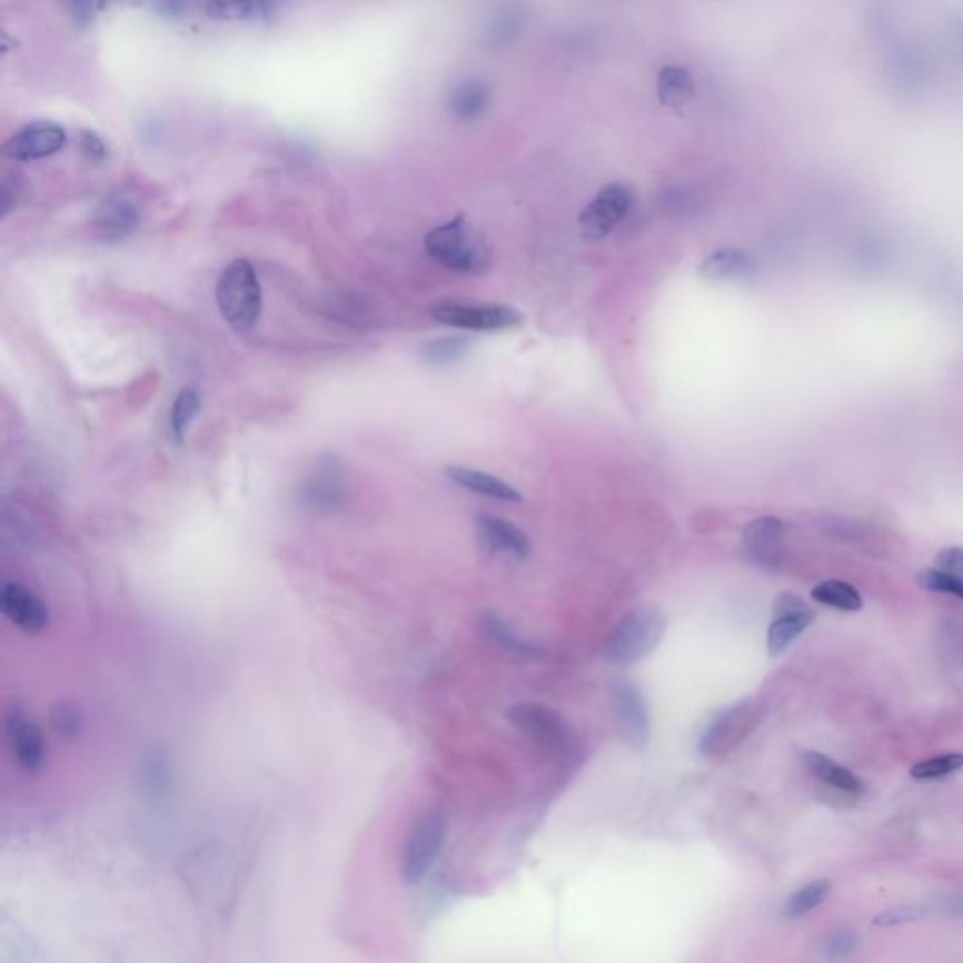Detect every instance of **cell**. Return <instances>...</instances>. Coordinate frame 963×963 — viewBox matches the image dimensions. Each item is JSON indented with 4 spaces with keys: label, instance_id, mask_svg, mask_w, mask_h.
Returning <instances> with one entry per match:
<instances>
[{
    "label": "cell",
    "instance_id": "1",
    "mask_svg": "<svg viewBox=\"0 0 963 963\" xmlns=\"http://www.w3.org/2000/svg\"><path fill=\"white\" fill-rule=\"evenodd\" d=\"M424 247L427 257L454 274H484L492 260L488 241L476 226L465 219V215H456L454 219L435 226L426 234Z\"/></svg>",
    "mask_w": 963,
    "mask_h": 963
},
{
    "label": "cell",
    "instance_id": "2",
    "mask_svg": "<svg viewBox=\"0 0 963 963\" xmlns=\"http://www.w3.org/2000/svg\"><path fill=\"white\" fill-rule=\"evenodd\" d=\"M217 306L236 331L255 328L262 312V288L249 260L228 264L217 281Z\"/></svg>",
    "mask_w": 963,
    "mask_h": 963
},
{
    "label": "cell",
    "instance_id": "3",
    "mask_svg": "<svg viewBox=\"0 0 963 963\" xmlns=\"http://www.w3.org/2000/svg\"><path fill=\"white\" fill-rule=\"evenodd\" d=\"M666 633V617L658 606L644 604L628 612L612 631L604 655L614 665H633L647 657Z\"/></svg>",
    "mask_w": 963,
    "mask_h": 963
},
{
    "label": "cell",
    "instance_id": "4",
    "mask_svg": "<svg viewBox=\"0 0 963 963\" xmlns=\"http://www.w3.org/2000/svg\"><path fill=\"white\" fill-rule=\"evenodd\" d=\"M347 497L345 469L334 458L318 459L299 481V505L317 516L339 513L347 503Z\"/></svg>",
    "mask_w": 963,
    "mask_h": 963
},
{
    "label": "cell",
    "instance_id": "5",
    "mask_svg": "<svg viewBox=\"0 0 963 963\" xmlns=\"http://www.w3.org/2000/svg\"><path fill=\"white\" fill-rule=\"evenodd\" d=\"M446 837V821L440 811H427L410 830L401 854V877L407 884L420 883L434 867Z\"/></svg>",
    "mask_w": 963,
    "mask_h": 963
},
{
    "label": "cell",
    "instance_id": "6",
    "mask_svg": "<svg viewBox=\"0 0 963 963\" xmlns=\"http://www.w3.org/2000/svg\"><path fill=\"white\" fill-rule=\"evenodd\" d=\"M635 195L625 183L604 185L578 217L579 234L587 241H598L614 232L633 209Z\"/></svg>",
    "mask_w": 963,
    "mask_h": 963
},
{
    "label": "cell",
    "instance_id": "7",
    "mask_svg": "<svg viewBox=\"0 0 963 963\" xmlns=\"http://www.w3.org/2000/svg\"><path fill=\"white\" fill-rule=\"evenodd\" d=\"M431 317L448 328L469 331H505L522 324V315L516 309L494 304L443 301L431 309Z\"/></svg>",
    "mask_w": 963,
    "mask_h": 963
},
{
    "label": "cell",
    "instance_id": "8",
    "mask_svg": "<svg viewBox=\"0 0 963 963\" xmlns=\"http://www.w3.org/2000/svg\"><path fill=\"white\" fill-rule=\"evenodd\" d=\"M761 715L755 701H742L714 715L702 732L698 749L704 756H719L744 739Z\"/></svg>",
    "mask_w": 963,
    "mask_h": 963
},
{
    "label": "cell",
    "instance_id": "9",
    "mask_svg": "<svg viewBox=\"0 0 963 963\" xmlns=\"http://www.w3.org/2000/svg\"><path fill=\"white\" fill-rule=\"evenodd\" d=\"M506 717L527 738L543 747L567 749L573 744V731L568 728L567 719L552 707L524 702L510 707Z\"/></svg>",
    "mask_w": 963,
    "mask_h": 963
},
{
    "label": "cell",
    "instance_id": "10",
    "mask_svg": "<svg viewBox=\"0 0 963 963\" xmlns=\"http://www.w3.org/2000/svg\"><path fill=\"white\" fill-rule=\"evenodd\" d=\"M64 146H67V132L61 125L37 121L16 132L4 143L2 151L8 159L29 162V160L46 159L59 153Z\"/></svg>",
    "mask_w": 963,
    "mask_h": 963
},
{
    "label": "cell",
    "instance_id": "11",
    "mask_svg": "<svg viewBox=\"0 0 963 963\" xmlns=\"http://www.w3.org/2000/svg\"><path fill=\"white\" fill-rule=\"evenodd\" d=\"M7 739L19 768L38 774L46 763V742L42 732L23 709L12 706L7 714Z\"/></svg>",
    "mask_w": 963,
    "mask_h": 963
},
{
    "label": "cell",
    "instance_id": "12",
    "mask_svg": "<svg viewBox=\"0 0 963 963\" xmlns=\"http://www.w3.org/2000/svg\"><path fill=\"white\" fill-rule=\"evenodd\" d=\"M475 533L478 546L494 557L522 562L529 555V538L525 537L524 530L499 516L494 514L476 516Z\"/></svg>",
    "mask_w": 963,
    "mask_h": 963
},
{
    "label": "cell",
    "instance_id": "13",
    "mask_svg": "<svg viewBox=\"0 0 963 963\" xmlns=\"http://www.w3.org/2000/svg\"><path fill=\"white\" fill-rule=\"evenodd\" d=\"M774 622L768 628L770 655L785 652L813 623V610L793 593H781L774 604Z\"/></svg>",
    "mask_w": 963,
    "mask_h": 963
},
{
    "label": "cell",
    "instance_id": "14",
    "mask_svg": "<svg viewBox=\"0 0 963 963\" xmlns=\"http://www.w3.org/2000/svg\"><path fill=\"white\" fill-rule=\"evenodd\" d=\"M0 608L24 635H40L48 627L49 610L42 598L21 584L8 582L0 592Z\"/></svg>",
    "mask_w": 963,
    "mask_h": 963
},
{
    "label": "cell",
    "instance_id": "15",
    "mask_svg": "<svg viewBox=\"0 0 963 963\" xmlns=\"http://www.w3.org/2000/svg\"><path fill=\"white\" fill-rule=\"evenodd\" d=\"M614 709L625 742L635 749H644L649 739V715L644 696L633 683L619 682L614 687Z\"/></svg>",
    "mask_w": 963,
    "mask_h": 963
},
{
    "label": "cell",
    "instance_id": "16",
    "mask_svg": "<svg viewBox=\"0 0 963 963\" xmlns=\"http://www.w3.org/2000/svg\"><path fill=\"white\" fill-rule=\"evenodd\" d=\"M492 106V89L480 78H464L456 81L448 91L446 108L454 119L461 122H475L486 116Z\"/></svg>",
    "mask_w": 963,
    "mask_h": 963
},
{
    "label": "cell",
    "instance_id": "17",
    "mask_svg": "<svg viewBox=\"0 0 963 963\" xmlns=\"http://www.w3.org/2000/svg\"><path fill=\"white\" fill-rule=\"evenodd\" d=\"M785 540V524L775 516H763L751 522L744 530L747 554L758 565H775Z\"/></svg>",
    "mask_w": 963,
    "mask_h": 963
},
{
    "label": "cell",
    "instance_id": "18",
    "mask_svg": "<svg viewBox=\"0 0 963 963\" xmlns=\"http://www.w3.org/2000/svg\"><path fill=\"white\" fill-rule=\"evenodd\" d=\"M445 475L459 488L484 495L489 499L505 500V503H519L524 499L514 486L499 480L497 476L484 473V470L469 469V467H446Z\"/></svg>",
    "mask_w": 963,
    "mask_h": 963
},
{
    "label": "cell",
    "instance_id": "19",
    "mask_svg": "<svg viewBox=\"0 0 963 963\" xmlns=\"http://www.w3.org/2000/svg\"><path fill=\"white\" fill-rule=\"evenodd\" d=\"M138 225V209L127 198H108L98 209L95 228L98 236L106 241H119L129 236Z\"/></svg>",
    "mask_w": 963,
    "mask_h": 963
},
{
    "label": "cell",
    "instance_id": "20",
    "mask_svg": "<svg viewBox=\"0 0 963 963\" xmlns=\"http://www.w3.org/2000/svg\"><path fill=\"white\" fill-rule=\"evenodd\" d=\"M698 274L707 281H738L755 274V260L739 249H719L698 266Z\"/></svg>",
    "mask_w": 963,
    "mask_h": 963
},
{
    "label": "cell",
    "instance_id": "21",
    "mask_svg": "<svg viewBox=\"0 0 963 963\" xmlns=\"http://www.w3.org/2000/svg\"><path fill=\"white\" fill-rule=\"evenodd\" d=\"M802 763H804L805 768L810 770V774L815 775L818 781H823L830 787L848 794L864 793V783L860 777L818 751H805L802 755Z\"/></svg>",
    "mask_w": 963,
    "mask_h": 963
},
{
    "label": "cell",
    "instance_id": "22",
    "mask_svg": "<svg viewBox=\"0 0 963 963\" xmlns=\"http://www.w3.org/2000/svg\"><path fill=\"white\" fill-rule=\"evenodd\" d=\"M695 76L689 68L679 64H666L658 70L657 97L666 108H682L689 105L695 97Z\"/></svg>",
    "mask_w": 963,
    "mask_h": 963
},
{
    "label": "cell",
    "instance_id": "23",
    "mask_svg": "<svg viewBox=\"0 0 963 963\" xmlns=\"http://www.w3.org/2000/svg\"><path fill=\"white\" fill-rule=\"evenodd\" d=\"M830 891H832V883L826 881V878H818V881L805 884L800 891L791 894L787 897V902L783 903L781 915L785 916V919H800V916L807 915L813 909L823 905L824 900L828 897Z\"/></svg>",
    "mask_w": 963,
    "mask_h": 963
},
{
    "label": "cell",
    "instance_id": "24",
    "mask_svg": "<svg viewBox=\"0 0 963 963\" xmlns=\"http://www.w3.org/2000/svg\"><path fill=\"white\" fill-rule=\"evenodd\" d=\"M470 342L467 337L445 336L424 342L420 347L421 360L429 366H450L461 360L469 353Z\"/></svg>",
    "mask_w": 963,
    "mask_h": 963
},
{
    "label": "cell",
    "instance_id": "25",
    "mask_svg": "<svg viewBox=\"0 0 963 963\" xmlns=\"http://www.w3.org/2000/svg\"><path fill=\"white\" fill-rule=\"evenodd\" d=\"M811 597L815 598L817 603L824 604V606H832V608L845 612H858L862 608V604H864L858 589H854L851 584L840 582V579H828V582L818 584L811 592Z\"/></svg>",
    "mask_w": 963,
    "mask_h": 963
},
{
    "label": "cell",
    "instance_id": "26",
    "mask_svg": "<svg viewBox=\"0 0 963 963\" xmlns=\"http://www.w3.org/2000/svg\"><path fill=\"white\" fill-rule=\"evenodd\" d=\"M277 8L268 2H211L206 10L209 18L222 21H260L271 18Z\"/></svg>",
    "mask_w": 963,
    "mask_h": 963
},
{
    "label": "cell",
    "instance_id": "27",
    "mask_svg": "<svg viewBox=\"0 0 963 963\" xmlns=\"http://www.w3.org/2000/svg\"><path fill=\"white\" fill-rule=\"evenodd\" d=\"M524 24L525 13L524 10H522V7L508 4V7L499 8V10L489 18L488 27H486V37H488V42L494 43V46L508 43L510 40L518 37L522 29H524Z\"/></svg>",
    "mask_w": 963,
    "mask_h": 963
},
{
    "label": "cell",
    "instance_id": "28",
    "mask_svg": "<svg viewBox=\"0 0 963 963\" xmlns=\"http://www.w3.org/2000/svg\"><path fill=\"white\" fill-rule=\"evenodd\" d=\"M200 410V396L198 391L185 388L179 391L171 407L170 426L171 434L177 440H183L185 435L189 431L190 424L195 420V416Z\"/></svg>",
    "mask_w": 963,
    "mask_h": 963
},
{
    "label": "cell",
    "instance_id": "29",
    "mask_svg": "<svg viewBox=\"0 0 963 963\" xmlns=\"http://www.w3.org/2000/svg\"><path fill=\"white\" fill-rule=\"evenodd\" d=\"M481 627L488 633L489 638H494L506 652L519 653V655H533L537 653V647L530 646L529 642L522 641L516 636L513 628L508 627V623L503 622L495 614H486L481 619Z\"/></svg>",
    "mask_w": 963,
    "mask_h": 963
},
{
    "label": "cell",
    "instance_id": "30",
    "mask_svg": "<svg viewBox=\"0 0 963 963\" xmlns=\"http://www.w3.org/2000/svg\"><path fill=\"white\" fill-rule=\"evenodd\" d=\"M963 768V753H946V755L932 756L911 768V775L915 780L932 781L941 780L946 775L956 774Z\"/></svg>",
    "mask_w": 963,
    "mask_h": 963
},
{
    "label": "cell",
    "instance_id": "31",
    "mask_svg": "<svg viewBox=\"0 0 963 963\" xmlns=\"http://www.w3.org/2000/svg\"><path fill=\"white\" fill-rule=\"evenodd\" d=\"M919 586L924 587L927 592L945 593V595H954V597L963 600V578L954 576V574L943 573L937 568L922 570L916 574Z\"/></svg>",
    "mask_w": 963,
    "mask_h": 963
},
{
    "label": "cell",
    "instance_id": "32",
    "mask_svg": "<svg viewBox=\"0 0 963 963\" xmlns=\"http://www.w3.org/2000/svg\"><path fill=\"white\" fill-rule=\"evenodd\" d=\"M927 913H930V909L922 903H902V905H894V907L878 913L872 922L877 927L902 926V924L921 921Z\"/></svg>",
    "mask_w": 963,
    "mask_h": 963
},
{
    "label": "cell",
    "instance_id": "33",
    "mask_svg": "<svg viewBox=\"0 0 963 963\" xmlns=\"http://www.w3.org/2000/svg\"><path fill=\"white\" fill-rule=\"evenodd\" d=\"M51 725L56 728L61 736H76L78 732L81 731V725H83V715L80 714V709L70 704V702H61V704H57L53 709H51Z\"/></svg>",
    "mask_w": 963,
    "mask_h": 963
},
{
    "label": "cell",
    "instance_id": "34",
    "mask_svg": "<svg viewBox=\"0 0 963 963\" xmlns=\"http://www.w3.org/2000/svg\"><path fill=\"white\" fill-rule=\"evenodd\" d=\"M858 935L851 932V930L835 932L834 935H830L828 941H826V954H828L832 960H842V957H847L848 954H853V952L858 949Z\"/></svg>",
    "mask_w": 963,
    "mask_h": 963
},
{
    "label": "cell",
    "instance_id": "35",
    "mask_svg": "<svg viewBox=\"0 0 963 963\" xmlns=\"http://www.w3.org/2000/svg\"><path fill=\"white\" fill-rule=\"evenodd\" d=\"M937 570L943 573L954 574L963 578V546H951V548L941 549L937 557Z\"/></svg>",
    "mask_w": 963,
    "mask_h": 963
},
{
    "label": "cell",
    "instance_id": "36",
    "mask_svg": "<svg viewBox=\"0 0 963 963\" xmlns=\"http://www.w3.org/2000/svg\"><path fill=\"white\" fill-rule=\"evenodd\" d=\"M102 4H89V2H72L68 4V12L76 24H87L91 21L92 16L97 10H100Z\"/></svg>",
    "mask_w": 963,
    "mask_h": 963
},
{
    "label": "cell",
    "instance_id": "37",
    "mask_svg": "<svg viewBox=\"0 0 963 963\" xmlns=\"http://www.w3.org/2000/svg\"><path fill=\"white\" fill-rule=\"evenodd\" d=\"M18 181L16 179H4L2 181V189H0V211H2L4 217L10 214V209L13 208V203L18 200Z\"/></svg>",
    "mask_w": 963,
    "mask_h": 963
},
{
    "label": "cell",
    "instance_id": "38",
    "mask_svg": "<svg viewBox=\"0 0 963 963\" xmlns=\"http://www.w3.org/2000/svg\"><path fill=\"white\" fill-rule=\"evenodd\" d=\"M940 911L952 919H963V892L943 897L940 902Z\"/></svg>",
    "mask_w": 963,
    "mask_h": 963
},
{
    "label": "cell",
    "instance_id": "39",
    "mask_svg": "<svg viewBox=\"0 0 963 963\" xmlns=\"http://www.w3.org/2000/svg\"><path fill=\"white\" fill-rule=\"evenodd\" d=\"M81 149H83L91 159H105L106 157L105 141L100 140L97 135H92V132H86V135H83V138H81Z\"/></svg>",
    "mask_w": 963,
    "mask_h": 963
}]
</instances>
